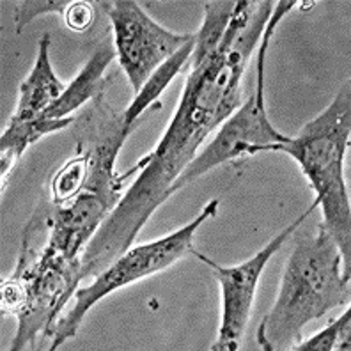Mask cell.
Wrapping results in <instances>:
<instances>
[{
    "instance_id": "obj_1",
    "label": "cell",
    "mask_w": 351,
    "mask_h": 351,
    "mask_svg": "<svg viewBox=\"0 0 351 351\" xmlns=\"http://www.w3.org/2000/svg\"><path fill=\"white\" fill-rule=\"evenodd\" d=\"M275 2L238 0L222 43L202 64L189 69L171 123L154 149L133 165L137 180L125 192L82 256V275L96 277L130 249L204 141L241 107V84Z\"/></svg>"
},
{
    "instance_id": "obj_2",
    "label": "cell",
    "mask_w": 351,
    "mask_h": 351,
    "mask_svg": "<svg viewBox=\"0 0 351 351\" xmlns=\"http://www.w3.org/2000/svg\"><path fill=\"white\" fill-rule=\"evenodd\" d=\"M350 278L343 254L322 222L314 236L296 234L274 307L257 326L259 348L295 350L308 323L350 302Z\"/></svg>"
},
{
    "instance_id": "obj_3",
    "label": "cell",
    "mask_w": 351,
    "mask_h": 351,
    "mask_svg": "<svg viewBox=\"0 0 351 351\" xmlns=\"http://www.w3.org/2000/svg\"><path fill=\"white\" fill-rule=\"evenodd\" d=\"M351 137V84L346 80L334 101L305 123L296 137L263 147L261 153L291 156L314 190L322 223L343 254L344 274L351 275V204L344 180V158Z\"/></svg>"
},
{
    "instance_id": "obj_4",
    "label": "cell",
    "mask_w": 351,
    "mask_h": 351,
    "mask_svg": "<svg viewBox=\"0 0 351 351\" xmlns=\"http://www.w3.org/2000/svg\"><path fill=\"white\" fill-rule=\"evenodd\" d=\"M82 280V263L69 261L48 249L27 223L16 268L0 284L2 316L18 319L9 350L50 348L62 308L73 300Z\"/></svg>"
},
{
    "instance_id": "obj_5",
    "label": "cell",
    "mask_w": 351,
    "mask_h": 351,
    "mask_svg": "<svg viewBox=\"0 0 351 351\" xmlns=\"http://www.w3.org/2000/svg\"><path fill=\"white\" fill-rule=\"evenodd\" d=\"M298 4L296 0H280L275 2L274 13L266 23L265 32L259 41V56H257V75L256 87L252 95L241 103V107L231 114L223 121L219 128L215 130V135L208 146L199 151L197 156L184 167V171L178 176V180L172 183L169 189V195H174L176 192L183 190L190 183L197 181L204 174L213 171L222 163L238 160L245 154L261 153L263 147L271 146V144H282L287 142V135L278 132L270 123L268 112H266V98H265V69H266V56L270 48L271 38L278 23L291 9Z\"/></svg>"
},
{
    "instance_id": "obj_6",
    "label": "cell",
    "mask_w": 351,
    "mask_h": 351,
    "mask_svg": "<svg viewBox=\"0 0 351 351\" xmlns=\"http://www.w3.org/2000/svg\"><path fill=\"white\" fill-rule=\"evenodd\" d=\"M219 211V199H211L204 206V210L190 220L186 226H183L178 231L171 234L153 240L149 243H142L137 247H130L126 252L121 254L116 261L95 277V280L87 287H78L71 300V308L64 316H60L59 323L56 326V334L51 339V344L48 350L56 351L57 348L68 343L69 339H73L78 334L84 317L87 316L90 308L95 307L99 300L105 296L112 295L121 287L135 284L142 278L151 277L158 271L167 270L172 265L189 256L193 250V238L199 227L208 219H213Z\"/></svg>"
},
{
    "instance_id": "obj_7",
    "label": "cell",
    "mask_w": 351,
    "mask_h": 351,
    "mask_svg": "<svg viewBox=\"0 0 351 351\" xmlns=\"http://www.w3.org/2000/svg\"><path fill=\"white\" fill-rule=\"evenodd\" d=\"M114 36V48L133 93L137 95L154 69L195 34L172 32L156 23L135 0L103 2Z\"/></svg>"
},
{
    "instance_id": "obj_8",
    "label": "cell",
    "mask_w": 351,
    "mask_h": 351,
    "mask_svg": "<svg viewBox=\"0 0 351 351\" xmlns=\"http://www.w3.org/2000/svg\"><path fill=\"white\" fill-rule=\"evenodd\" d=\"M316 208L317 204L313 202L298 219L284 227L282 231L278 232L274 240L268 241V245H265L256 256L250 257L249 261L240 263V265L222 266L202 252H197V250L190 252L206 266H210L213 277L217 278V282L220 284V289H222V319H220L219 326V337L213 343L211 350L236 351L240 348L241 337H243L245 328L249 325L250 313H252L257 284L261 280L266 265L270 263V259L278 250L282 249L287 238L298 231V227L305 222V219Z\"/></svg>"
},
{
    "instance_id": "obj_9",
    "label": "cell",
    "mask_w": 351,
    "mask_h": 351,
    "mask_svg": "<svg viewBox=\"0 0 351 351\" xmlns=\"http://www.w3.org/2000/svg\"><path fill=\"white\" fill-rule=\"evenodd\" d=\"M114 43H103L95 50V53L87 59L80 73L66 86L64 93L51 105L41 117L45 119H68L75 110L84 107L87 101H95L99 96H105L110 77H107V69L110 62L116 59Z\"/></svg>"
},
{
    "instance_id": "obj_10",
    "label": "cell",
    "mask_w": 351,
    "mask_h": 351,
    "mask_svg": "<svg viewBox=\"0 0 351 351\" xmlns=\"http://www.w3.org/2000/svg\"><path fill=\"white\" fill-rule=\"evenodd\" d=\"M66 86L59 80L50 64V34H43L38 43V57L18 87V101L13 119H38L45 110L62 96Z\"/></svg>"
},
{
    "instance_id": "obj_11",
    "label": "cell",
    "mask_w": 351,
    "mask_h": 351,
    "mask_svg": "<svg viewBox=\"0 0 351 351\" xmlns=\"http://www.w3.org/2000/svg\"><path fill=\"white\" fill-rule=\"evenodd\" d=\"M75 125L73 117L68 119H9L8 126L0 135V178H2V192L5 190L9 176L14 169L16 162L23 156L27 149L38 141L50 135V133L60 132Z\"/></svg>"
},
{
    "instance_id": "obj_12",
    "label": "cell",
    "mask_w": 351,
    "mask_h": 351,
    "mask_svg": "<svg viewBox=\"0 0 351 351\" xmlns=\"http://www.w3.org/2000/svg\"><path fill=\"white\" fill-rule=\"evenodd\" d=\"M193 47H195V38L190 39L186 45H183L180 50L176 51L174 56L169 57L163 64H160L151 73V77L142 86V89L133 96L132 103L123 110V114H125V125L128 128H135V123L138 121V117L146 110L149 112L151 107H162L160 105V98L167 90V87L171 86V82L181 73V69L190 62Z\"/></svg>"
},
{
    "instance_id": "obj_13",
    "label": "cell",
    "mask_w": 351,
    "mask_h": 351,
    "mask_svg": "<svg viewBox=\"0 0 351 351\" xmlns=\"http://www.w3.org/2000/svg\"><path fill=\"white\" fill-rule=\"evenodd\" d=\"M234 5L236 2H231V0L204 2V22L201 29L195 32V47L190 57V68L202 64L217 51L226 36L227 27L231 23Z\"/></svg>"
},
{
    "instance_id": "obj_14",
    "label": "cell",
    "mask_w": 351,
    "mask_h": 351,
    "mask_svg": "<svg viewBox=\"0 0 351 351\" xmlns=\"http://www.w3.org/2000/svg\"><path fill=\"white\" fill-rule=\"evenodd\" d=\"M89 189V160L82 149L60 165L50 181V202L64 206Z\"/></svg>"
},
{
    "instance_id": "obj_15",
    "label": "cell",
    "mask_w": 351,
    "mask_h": 351,
    "mask_svg": "<svg viewBox=\"0 0 351 351\" xmlns=\"http://www.w3.org/2000/svg\"><path fill=\"white\" fill-rule=\"evenodd\" d=\"M351 350V308L343 316L317 332L313 337L300 341L295 351H350Z\"/></svg>"
},
{
    "instance_id": "obj_16",
    "label": "cell",
    "mask_w": 351,
    "mask_h": 351,
    "mask_svg": "<svg viewBox=\"0 0 351 351\" xmlns=\"http://www.w3.org/2000/svg\"><path fill=\"white\" fill-rule=\"evenodd\" d=\"M68 5L69 2H62V0H25V2H18L13 14L16 34H22V30L41 14L64 16Z\"/></svg>"
},
{
    "instance_id": "obj_17",
    "label": "cell",
    "mask_w": 351,
    "mask_h": 351,
    "mask_svg": "<svg viewBox=\"0 0 351 351\" xmlns=\"http://www.w3.org/2000/svg\"><path fill=\"white\" fill-rule=\"evenodd\" d=\"M64 25L73 32H87L95 23V8L86 0H73L66 9Z\"/></svg>"
}]
</instances>
